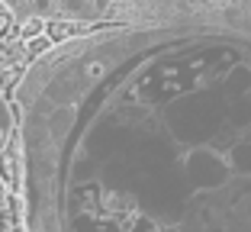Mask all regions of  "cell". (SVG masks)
Here are the masks:
<instances>
[{
    "instance_id": "1",
    "label": "cell",
    "mask_w": 251,
    "mask_h": 232,
    "mask_svg": "<svg viewBox=\"0 0 251 232\" xmlns=\"http://www.w3.org/2000/svg\"><path fill=\"white\" fill-rule=\"evenodd\" d=\"M16 106L29 232H251V26H94Z\"/></svg>"
},
{
    "instance_id": "2",
    "label": "cell",
    "mask_w": 251,
    "mask_h": 232,
    "mask_svg": "<svg viewBox=\"0 0 251 232\" xmlns=\"http://www.w3.org/2000/svg\"><path fill=\"white\" fill-rule=\"evenodd\" d=\"M13 20L77 26H145V23H238L251 26V0H0Z\"/></svg>"
},
{
    "instance_id": "3",
    "label": "cell",
    "mask_w": 251,
    "mask_h": 232,
    "mask_svg": "<svg viewBox=\"0 0 251 232\" xmlns=\"http://www.w3.org/2000/svg\"><path fill=\"white\" fill-rule=\"evenodd\" d=\"M26 68H29L26 45L23 42H3V39H0V84L3 81H20Z\"/></svg>"
},
{
    "instance_id": "4",
    "label": "cell",
    "mask_w": 251,
    "mask_h": 232,
    "mask_svg": "<svg viewBox=\"0 0 251 232\" xmlns=\"http://www.w3.org/2000/svg\"><path fill=\"white\" fill-rule=\"evenodd\" d=\"M23 45H26V58H29V61H36V58H42V55H49V52H52V39H49V36H45V32H42V36H36V39H26V42H23Z\"/></svg>"
},
{
    "instance_id": "5",
    "label": "cell",
    "mask_w": 251,
    "mask_h": 232,
    "mask_svg": "<svg viewBox=\"0 0 251 232\" xmlns=\"http://www.w3.org/2000/svg\"><path fill=\"white\" fill-rule=\"evenodd\" d=\"M16 23H20V39L23 42L45 32V20H39V16H26V20H16Z\"/></svg>"
},
{
    "instance_id": "6",
    "label": "cell",
    "mask_w": 251,
    "mask_h": 232,
    "mask_svg": "<svg viewBox=\"0 0 251 232\" xmlns=\"http://www.w3.org/2000/svg\"><path fill=\"white\" fill-rule=\"evenodd\" d=\"M0 129L10 132V110H7V103H3V94H0Z\"/></svg>"
},
{
    "instance_id": "7",
    "label": "cell",
    "mask_w": 251,
    "mask_h": 232,
    "mask_svg": "<svg viewBox=\"0 0 251 232\" xmlns=\"http://www.w3.org/2000/svg\"><path fill=\"white\" fill-rule=\"evenodd\" d=\"M10 206V187H7V180L0 178V210H7Z\"/></svg>"
},
{
    "instance_id": "8",
    "label": "cell",
    "mask_w": 251,
    "mask_h": 232,
    "mask_svg": "<svg viewBox=\"0 0 251 232\" xmlns=\"http://www.w3.org/2000/svg\"><path fill=\"white\" fill-rule=\"evenodd\" d=\"M10 23H13V16H10L7 10L0 7V36H3V32H7V26H10Z\"/></svg>"
},
{
    "instance_id": "9",
    "label": "cell",
    "mask_w": 251,
    "mask_h": 232,
    "mask_svg": "<svg viewBox=\"0 0 251 232\" xmlns=\"http://www.w3.org/2000/svg\"><path fill=\"white\" fill-rule=\"evenodd\" d=\"M3 149H7V132L0 129V155H3Z\"/></svg>"
}]
</instances>
